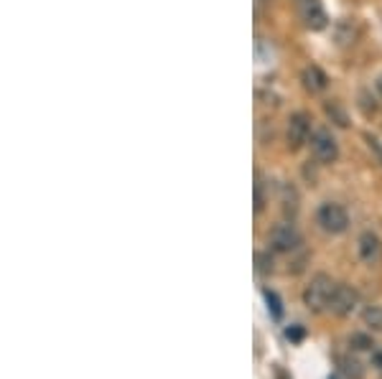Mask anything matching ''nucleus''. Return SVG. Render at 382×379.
Segmentation results:
<instances>
[{
    "label": "nucleus",
    "instance_id": "obj_2",
    "mask_svg": "<svg viewBox=\"0 0 382 379\" xmlns=\"http://www.w3.org/2000/svg\"><path fill=\"white\" fill-rule=\"evenodd\" d=\"M316 222L318 227L329 234H341L347 232L349 227V214L344 206L334 204V201H326V204L318 206V214H316Z\"/></svg>",
    "mask_w": 382,
    "mask_h": 379
},
{
    "label": "nucleus",
    "instance_id": "obj_11",
    "mask_svg": "<svg viewBox=\"0 0 382 379\" xmlns=\"http://www.w3.org/2000/svg\"><path fill=\"white\" fill-rule=\"evenodd\" d=\"M362 318H365V323H367L369 329L382 331V306H369V308H365Z\"/></svg>",
    "mask_w": 382,
    "mask_h": 379
},
{
    "label": "nucleus",
    "instance_id": "obj_6",
    "mask_svg": "<svg viewBox=\"0 0 382 379\" xmlns=\"http://www.w3.org/2000/svg\"><path fill=\"white\" fill-rule=\"evenodd\" d=\"M296 10H298V15H301V21H304L306 29L321 31V29H326V23H329L321 0H296Z\"/></svg>",
    "mask_w": 382,
    "mask_h": 379
},
{
    "label": "nucleus",
    "instance_id": "obj_7",
    "mask_svg": "<svg viewBox=\"0 0 382 379\" xmlns=\"http://www.w3.org/2000/svg\"><path fill=\"white\" fill-rule=\"evenodd\" d=\"M311 150L316 155L318 163H334L339 158V145H337V138H334L329 130H316L311 135Z\"/></svg>",
    "mask_w": 382,
    "mask_h": 379
},
{
    "label": "nucleus",
    "instance_id": "obj_16",
    "mask_svg": "<svg viewBox=\"0 0 382 379\" xmlns=\"http://www.w3.org/2000/svg\"><path fill=\"white\" fill-rule=\"evenodd\" d=\"M377 87H380V92H382V77H380V82H377Z\"/></svg>",
    "mask_w": 382,
    "mask_h": 379
},
{
    "label": "nucleus",
    "instance_id": "obj_1",
    "mask_svg": "<svg viewBox=\"0 0 382 379\" xmlns=\"http://www.w3.org/2000/svg\"><path fill=\"white\" fill-rule=\"evenodd\" d=\"M334 288H337V283H334L329 275L318 273L316 278H311V283H309V285H306V290H304L306 308L313 310V313H324V310H329V303H332Z\"/></svg>",
    "mask_w": 382,
    "mask_h": 379
},
{
    "label": "nucleus",
    "instance_id": "obj_12",
    "mask_svg": "<svg viewBox=\"0 0 382 379\" xmlns=\"http://www.w3.org/2000/svg\"><path fill=\"white\" fill-rule=\"evenodd\" d=\"M349 346L352 349H357V351H367V349H372V338L369 336H365V334H352V338H349Z\"/></svg>",
    "mask_w": 382,
    "mask_h": 379
},
{
    "label": "nucleus",
    "instance_id": "obj_10",
    "mask_svg": "<svg viewBox=\"0 0 382 379\" xmlns=\"http://www.w3.org/2000/svg\"><path fill=\"white\" fill-rule=\"evenodd\" d=\"M339 364H341V372H344V377H347V379H362V377H365V369H362V364L354 357L339 359Z\"/></svg>",
    "mask_w": 382,
    "mask_h": 379
},
{
    "label": "nucleus",
    "instance_id": "obj_15",
    "mask_svg": "<svg viewBox=\"0 0 382 379\" xmlns=\"http://www.w3.org/2000/svg\"><path fill=\"white\" fill-rule=\"evenodd\" d=\"M372 364L382 372V351H372Z\"/></svg>",
    "mask_w": 382,
    "mask_h": 379
},
{
    "label": "nucleus",
    "instance_id": "obj_5",
    "mask_svg": "<svg viewBox=\"0 0 382 379\" xmlns=\"http://www.w3.org/2000/svg\"><path fill=\"white\" fill-rule=\"evenodd\" d=\"M301 232L296 229V224H278L273 227V232H270V247L276 250V252H296L298 247H301Z\"/></svg>",
    "mask_w": 382,
    "mask_h": 379
},
{
    "label": "nucleus",
    "instance_id": "obj_8",
    "mask_svg": "<svg viewBox=\"0 0 382 379\" xmlns=\"http://www.w3.org/2000/svg\"><path fill=\"white\" fill-rule=\"evenodd\" d=\"M357 252L365 265H377L382 260V239L375 232H362L357 239Z\"/></svg>",
    "mask_w": 382,
    "mask_h": 379
},
{
    "label": "nucleus",
    "instance_id": "obj_9",
    "mask_svg": "<svg viewBox=\"0 0 382 379\" xmlns=\"http://www.w3.org/2000/svg\"><path fill=\"white\" fill-rule=\"evenodd\" d=\"M301 82H304V87L311 94H316V92H324L326 90V85H329V77H326L324 71L318 69V66H306L304 69V74H301Z\"/></svg>",
    "mask_w": 382,
    "mask_h": 379
},
{
    "label": "nucleus",
    "instance_id": "obj_14",
    "mask_svg": "<svg viewBox=\"0 0 382 379\" xmlns=\"http://www.w3.org/2000/svg\"><path fill=\"white\" fill-rule=\"evenodd\" d=\"M262 206H265V196H262V186L257 181L255 183V211H262Z\"/></svg>",
    "mask_w": 382,
    "mask_h": 379
},
{
    "label": "nucleus",
    "instance_id": "obj_13",
    "mask_svg": "<svg viewBox=\"0 0 382 379\" xmlns=\"http://www.w3.org/2000/svg\"><path fill=\"white\" fill-rule=\"evenodd\" d=\"M265 301H268L270 310H273V316H276V318L283 316V306H281V298H278L276 293H270V290H265Z\"/></svg>",
    "mask_w": 382,
    "mask_h": 379
},
{
    "label": "nucleus",
    "instance_id": "obj_3",
    "mask_svg": "<svg viewBox=\"0 0 382 379\" xmlns=\"http://www.w3.org/2000/svg\"><path fill=\"white\" fill-rule=\"evenodd\" d=\"M311 138V117L306 113H293L285 122V143L290 150L304 148Z\"/></svg>",
    "mask_w": 382,
    "mask_h": 379
},
{
    "label": "nucleus",
    "instance_id": "obj_4",
    "mask_svg": "<svg viewBox=\"0 0 382 379\" xmlns=\"http://www.w3.org/2000/svg\"><path fill=\"white\" fill-rule=\"evenodd\" d=\"M357 306H360V293L352 285H347V283H337L332 303H329V310L334 316H349V313H354Z\"/></svg>",
    "mask_w": 382,
    "mask_h": 379
}]
</instances>
